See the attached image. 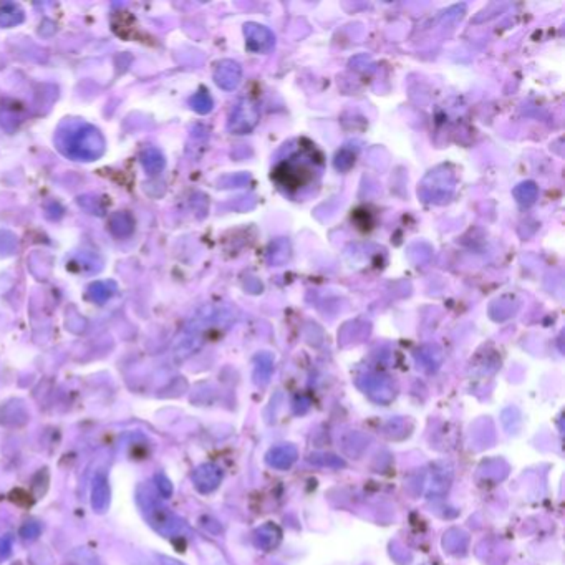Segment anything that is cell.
Listing matches in <instances>:
<instances>
[{"label":"cell","mask_w":565,"mask_h":565,"mask_svg":"<svg viewBox=\"0 0 565 565\" xmlns=\"http://www.w3.org/2000/svg\"><path fill=\"white\" fill-rule=\"evenodd\" d=\"M138 502L141 506L143 514L153 529H156L159 534L171 535L175 534L180 524L176 523V518L173 516L166 507L161 506L154 494L146 487H139L138 489Z\"/></svg>","instance_id":"6da1fadb"},{"label":"cell","mask_w":565,"mask_h":565,"mask_svg":"<svg viewBox=\"0 0 565 565\" xmlns=\"http://www.w3.org/2000/svg\"><path fill=\"white\" fill-rule=\"evenodd\" d=\"M313 169L305 161H301L297 156H292L286 163L279 164L275 169L274 177L279 181L280 186L287 190H301L313 180Z\"/></svg>","instance_id":"7a4b0ae2"},{"label":"cell","mask_w":565,"mask_h":565,"mask_svg":"<svg viewBox=\"0 0 565 565\" xmlns=\"http://www.w3.org/2000/svg\"><path fill=\"white\" fill-rule=\"evenodd\" d=\"M257 118H259L257 106L250 103V101H243V103L238 105V108L234 110L229 128L235 133H247L249 129H252L255 127Z\"/></svg>","instance_id":"3957f363"},{"label":"cell","mask_w":565,"mask_h":565,"mask_svg":"<svg viewBox=\"0 0 565 565\" xmlns=\"http://www.w3.org/2000/svg\"><path fill=\"white\" fill-rule=\"evenodd\" d=\"M110 482L105 472H96L91 481V507L96 513H105L110 506Z\"/></svg>","instance_id":"277c9868"},{"label":"cell","mask_w":565,"mask_h":565,"mask_svg":"<svg viewBox=\"0 0 565 565\" xmlns=\"http://www.w3.org/2000/svg\"><path fill=\"white\" fill-rule=\"evenodd\" d=\"M245 37H247V47L254 52H269L274 47V33L262 25L249 23L245 27Z\"/></svg>","instance_id":"5b68a950"},{"label":"cell","mask_w":565,"mask_h":565,"mask_svg":"<svg viewBox=\"0 0 565 565\" xmlns=\"http://www.w3.org/2000/svg\"><path fill=\"white\" fill-rule=\"evenodd\" d=\"M240 75H243L240 66L235 64V62L226 60V62H222V64H219V66H217L216 81H217V85L222 86V88L233 90L239 85Z\"/></svg>","instance_id":"8992f818"},{"label":"cell","mask_w":565,"mask_h":565,"mask_svg":"<svg viewBox=\"0 0 565 565\" xmlns=\"http://www.w3.org/2000/svg\"><path fill=\"white\" fill-rule=\"evenodd\" d=\"M217 482H219V472L214 466H201L194 472V484L202 492L214 489Z\"/></svg>","instance_id":"52a82bcc"},{"label":"cell","mask_w":565,"mask_h":565,"mask_svg":"<svg viewBox=\"0 0 565 565\" xmlns=\"http://www.w3.org/2000/svg\"><path fill=\"white\" fill-rule=\"evenodd\" d=\"M27 419H28V413L23 409V407L18 409V412H12V413L6 412V409L0 412V423L11 424V426H21V424L27 423Z\"/></svg>","instance_id":"ba28073f"},{"label":"cell","mask_w":565,"mask_h":565,"mask_svg":"<svg viewBox=\"0 0 565 565\" xmlns=\"http://www.w3.org/2000/svg\"><path fill=\"white\" fill-rule=\"evenodd\" d=\"M516 197H518L520 204H532L535 197H537V187L534 182H524L516 190Z\"/></svg>","instance_id":"9c48e42d"},{"label":"cell","mask_w":565,"mask_h":565,"mask_svg":"<svg viewBox=\"0 0 565 565\" xmlns=\"http://www.w3.org/2000/svg\"><path fill=\"white\" fill-rule=\"evenodd\" d=\"M18 534H21V537L23 540H28V542H32V540H35L37 537H40L42 528H40V524H37V523H25L21 528V532H18Z\"/></svg>","instance_id":"30bf717a"},{"label":"cell","mask_w":565,"mask_h":565,"mask_svg":"<svg viewBox=\"0 0 565 565\" xmlns=\"http://www.w3.org/2000/svg\"><path fill=\"white\" fill-rule=\"evenodd\" d=\"M154 482H156V487H158L159 494H161L163 497H169V496L173 494V484L169 482V479H168L166 476L161 474V472H158V474L154 476Z\"/></svg>","instance_id":"8fae6325"},{"label":"cell","mask_w":565,"mask_h":565,"mask_svg":"<svg viewBox=\"0 0 565 565\" xmlns=\"http://www.w3.org/2000/svg\"><path fill=\"white\" fill-rule=\"evenodd\" d=\"M12 547H13V537L12 535H2L0 537V560L7 559L8 555L12 552Z\"/></svg>","instance_id":"7c38bea8"},{"label":"cell","mask_w":565,"mask_h":565,"mask_svg":"<svg viewBox=\"0 0 565 565\" xmlns=\"http://www.w3.org/2000/svg\"><path fill=\"white\" fill-rule=\"evenodd\" d=\"M159 565H185V564L177 562V560H175V559L161 557V559H159Z\"/></svg>","instance_id":"4fadbf2b"}]
</instances>
